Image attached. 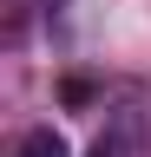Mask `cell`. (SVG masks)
I'll use <instances>...</instances> for the list:
<instances>
[{
  "mask_svg": "<svg viewBox=\"0 0 151 157\" xmlns=\"http://www.w3.org/2000/svg\"><path fill=\"white\" fill-rule=\"evenodd\" d=\"M92 157H125V151L112 144V137H99V144H92Z\"/></svg>",
  "mask_w": 151,
  "mask_h": 157,
  "instance_id": "obj_2",
  "label": "cell"
},
{
  "mask_svg": "<svg viewBox=\"0 0 151 157\" xmlns=\"http://www.w3.org/2000/svg\"><path fill=\"white\" fill-rule=\"evenodd\" d=\"M13 157H72V151H66V137L53 131V124H40V131L20 137V151H13Z\"/></svg>",
  "mask_w": 151,
  "mask_h": 157,
  "instance_id": "obj_1",
  "label": "cell"
}]
</instances>
